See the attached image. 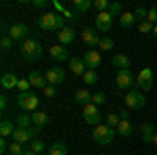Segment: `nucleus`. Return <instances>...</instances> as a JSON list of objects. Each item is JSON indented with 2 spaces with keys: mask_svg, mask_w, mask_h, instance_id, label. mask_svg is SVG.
Here are the masks:
<instances>
[{
  "mask_svg": "<svg viewBox=\"0 0 157 155\" xmlns=\"http://www.w3.org/2000/svg\"><path fill=\"white\" fill-rule=\"evenodd\" d=\"M111 65H113V67H117V72H120V69H130V67H132V63H130V57H128V55H121V52L113 55V59H111Z\"/></svg>",
  "mask_w": 157,
  "mask_h": 155,
  "instance_id": "obj_15",
  "label": "nucleus"
},
{
  "mask_svg": "<svg viewBox=\"0 0 157 155\" xmlns=\"http://www.w3.org/2000/svg\"><path fill=\"white\" fill-rule=\"evenodd\" d=\"M136 86L140 88V92H149L153 88V72H151V67H145V69L138 72V76H136Z\"/></svg>",
  "mask_w": 157,
  "mask_h": 155,
  "instance_id": "obj_8",
  "label": "nucleus"
},
{
  "mask_svg": "<svg viewBox=\"0 0 157 155\" xmlns=\"http://www.w3.org/2000/svg\"><path fill=\"white\" fill-rule=\"evenodd\" d=\"M27 80H29V84H32L34 88H46V86H48V84H46V76H42V73L36 72V69L29 73Z\"/></svg>",
  "mask_w": 157,
  "mask_h": 155,
  "instance_id": "obj_17",
  "label": "nucleus"
},
{
  "mask_svg": "<svg viewBox=\"0 0 157 155\" xmlns=\"http://www.w3.org/2000/svg\"><path fill=\"white\" fill-rule=\"evenodd\" d=\"M21 55H23L25 61H38L42 57V44L34 38H27L21 44Z\"/></svg>",
  "mask_w": 157,
  "mask_h": 155,
  "instance_id": "obj_2",
  "label": "nucleus"
},
{
  "mask_svg": "<svg viewBox=\"0 0 157 155\" xmlns=\"http://www.w3.org/2000/svg\"><path fill=\"white\" fill-rule=\"evenodd\" d=\"M63 17H65V21H67V23H73V21L78 19V17H75V13H71V11H65V13H63Z\"/></svg>",
  "mask_w": 157,
  "mask_h": 155,
  "instance_id": "obj_43",
  "label": "nucleus"
},
{
  "mask_svg": "<svg viewBox=\"0 0 157 155\" xmlns=\"http://www.w3.org/2000/svg\"><path fill=\"white\" fill-rule=\"evenodd\" d=\"M9 36L13 38V40H27V36H29V27L25 23H13L11 29H9Z\"/></svg>",
  "mask_w": 157,
  "mask_h": 155,
  "instance_id": "obj_10",
  "label": "nucleus"
},
{
  "mask_svg": "<svg viewBox=\"0 0 157 155\" xmlns=\"http://www.w3.org/2000/svg\"><path fill=\"white\" fill-rule=\"evenodd\" d=\"M42 155H46V153H42Z\"/></svg>",
  "mask_w": 157,
  "mask_h": 155,
  "instance_id": "obj_51",
  "label": "nucleus"
},
{
  "mask_svg": "<svg viewBox=\"0 0 157 155\" xmlns=\"http://www.w3.org/2000/svg\"><path fill=\"white\" fill-rule=\"evenodd\" d=\"M73 40H75V32H73L71 25H65L63 29L59 32V42L63 46H67V44H71Z\"/></svg>",
  "mask_w": 157,
  "mask_h": 155,
  "instance_id": "obj_16",
  "label": "nucleus"
},
{
  "mask_svg": "<svg viewBox=\"0 0 157 155\" xmlns=\"http://www.w3.org/2000/svg\"><path fill=\"white\" fill-rule=\"evenodd\" d=\"M124 101H126V109H132V111H140L147 105V99L140 90H128Z\"/></svg>",
  "mask_w": 157,
  "mask_h": 155,
  "instance_id": "obj_5",
  "label": "nucleus"
},
{
  "mask_svg": "<svg viewBox=\"0 0 157 155\" xmlns=\"http://www.w3.org/2000/svg\"><path fill=\"white\" fill-rule=\"evenodd\" d=\"M13 42H15V40H13L11 36H2V40H0V46H2V50H9V48L13 46Z\"/></svg>",
  "mask_w": 157,
  "mask_h": 155,
  "instance_id": "obj_39",
  "label": "nucleus"
},
{
  "mask_svg": "<svg viewBox=\"0 0 157 155\" xmlns=\"http://www.w3.org/2000/svg\"><path fill=\"white\" fill-rule=\"evenodd\" d=\"M32 4H34L36 9H46V6H48V0H34Z\"/></svg>",
  "mask_w": 157,
  "mask_h": 155,
  "instance_id": "obj_44",
  "label": "nucleus"
},
{
  "mask_svg": "<svg viewBox=\"0 0 157 155\" xmlns=\"http://www.w3.org/2000/svg\"><path fill=\"white\" fill-rule=\"evenodd\" d=\"M46 82L50 86H57V84H63L65 82V69L63 67H50L46 72Z\"/></svg>",
  "mask_w": 157,
  "mask_h": 155,
  "instance_id": "obj_11",
  "label": "nucleus"
},
{
  "mask_svg": "<svg viewBox=\"0 0 157 155\" xmlns=\"http://www.w3.org/2000/svg\"><path fill=\"white\" fill-rule=\"evenodd\" d=\"M13 132H15L13 122H11V119H2V122H0V136L6 138V136H13Z\"/></svg>",
  "mask_w": 157,
  "mask_h": 155,
  "instance_id": "obj_23",
  "label": "nucleus"
},
{
  "mask_svg": "<svg viewBox=\"0 0 157 155\" xmlns=\"http://www.w3.org/2000/svg\"><path fill=\"white\" fill-rule=\"evenodd\" d=\"M38 96L34 95V92H19L17 95V105L21 109H25V111H36L38 109Z\"/></svg>",
  "mask_w": 157,
  "mask_h": 155,
  "instance_id": "obj_6",
  "label": "nucleus"
},
{
  "mask_svg": "<svg viewBox=\"0 0 157 155\" xmlns=\"http://www.w3.org/2000/svg\"><path fill=\"white\" fill-rule=\"evenodd\" d=\"M23 155H36V153H34V151H25Z\"/></svg>",
  "mask_w": 157,
  "mask_h": 155,
  "instance_id": "obj_49",
  "label": "nucleus"
},
{
  "mask_svg": "<svg viewBox=\"0 0 157 155\" xmlns=\"http://www.w3.org/2000/svg\"><path fill=\"white\" fill-rule=\"evenodd\" d=\"M140 132H143V141H145V143H153V138H155V128H153L149 122L140 126Z\"/></svg>",
  "mask_w": 157,
  "mask_h": 155,
  "instance_id": "obj_21",
  "label": "nucleus"
},
{
  "mask_svg": "<svg viewBox=\"0 0 157 155\" xmlns=\"http://www.w3.org/2000/svg\"><path fill=\"white\" fill-rule=\"evenodd\" d=\"M38 25H40L42 29H46V32H50V29L61 32V29L65 27V17H63L61 13H44V15L38 17Z\"/></svg>",
  "mask_w": 157,
  "mask_h": 155,
  "instance_id": "obj_1",
  "label": "nucleus"
},
{
  "mask_svg": "<svg viewBox=\"0 0 157 155\" xmlns=\"http://www.w3.org/2000/svg\"><path fill=\"white\" fill-rule=\"evenodd\" d=\"M0 84H2L4 90H11V88H17V86H19V78H17L15 73H4V76L0 78Z\"/></svg>",
  "mask_w": 157,
  "mask_h": 155,
  "instance_id": "obj_18",
  "label": "nucleus"
},
{
  "mask_svg": "<svg viewBox=\"0 0 157 155\" xmlns=\"http://www.w3.org/2000/svg\"><path fill=\"white\" fill-rule=\"evenodd\" d=\"M82 80H84V84H97L98 82V76L94 69H86V73L82 76Z\"/></svg>",
  "mask_w": 157,
  "mask_h": 155,
  "instance_id": "obj_29",
  "label": "nucleus"
},
{
  "mask_svg": "<svg viewBox=\"0 0 157 155\" xmlns=\"http://www.w3.org/2000/svg\"><path fill=\"white\" fill-rule=\"evenodd\" d=\"M115 84H117V88H121V90H134L136 78H134L132 69H120V72L115 73Z\"/></svg>",
  "mask_w": 157,
  "mask_h": 155,
  "instance_id": "obj_4",
  "label": "nucleus"
},
{
  "mask_svg": "<svg viewBox=\"0 0 157 155\" xmlns=\"http://www.w3.org/2000/svg\"><path fill=\"white\" fill-rule=\"evenodd\" d=\"M92 103H94V105H103V103H107L105 92H94V95H92Z\"/></svg>",
  "mask_w": 157,
  "mask_h": 155,
  "instance_id": "obj_38",
  "label": "nucleus"
},
{
  "mask_svg": "<svg viewBox=\"0 0 157 155\" xmlns=\"http://www.w3.org/2000/svg\"><path fill=\"white\" fill-rule=\"evenodd\" d=\"M57 95V86H46V88H44V96H46V99H52V96Z\"/></svg>",
  "mask_w": 157,
  "mask_h": 155,
  "instance_id": "obj_41",
  "label": "nucleus"
},
{
  "mask_svg": "<svg viewBox=\"0 0 157 155\" xmlns=\"http://www.w3.org/2000/svg\"><path fill=\"white\" fill-rule=\"evenodd\" d=\"M73 11L75 13H84V11H88L90 6H92V2L90 0H73Z\"/></svg>",
  "mask_w": 157,
  "mask_h": 155,
  "instance_id": "obj_27",
  "label": "nucleus"
},
{
  "mask_svg": "<svg viewBox=\"0 0 157 155\" xmlns=\"http://www.w3.org/2000/svg\"><path fill=\"white\" fill-rule=\"evenodd\" d=\"M92 6H94L98 13H105V11H109V6H111V4H109L107 0H94V2H92Z\"/></svg>",
  "mask_w": 157,
  "mask_h": 155,
  "instance_id": "obj_32",
  "label": "nucleus"
},
{
  "mask_svg": "<svg viewBox=\"0 0 157 155\" xmlns=\"http://www.w3.org/2000/svg\"><path fill=\"white\" fill-rule=\"evenodd\" d=\"M107 13L111 15V17H121V4H120V2H113V4L109 6Z\"/></svg>",
  "mask_w": 157,
  "mask_h": 155,
  "instance_id": "obj_36",
  "label": "nucleus"
},
{
  "mask_svg": "<svg viewBox=\"0 0 157 155\" xmlns=\"http://www.w3.org/2000/svg\"><path fill=\"white\" fill-rule=\"evenodd\" d=\"M82 59H84L88 69H94V72H97V67L101 65V52H98V50H86V55Z\"/></svg>",
  "mask_w": 157,
  "mask_h": 155,
  "instance_id": "obj_12",
  "label": "nucleus"
},
{
  "mask_svg": "<svg viewBox=\"0 0 157 155\" xmlns=\"http://www.w3.org/2000/svg\"><path fill=\"white\" fill-rule=\"evenodd\" d=\"M105 122H107L109 128H117V126H120V122H121V118H120V115H113V113H111V115H107V118H105Z\"/></svg>",
  "mask_w": 157,
  "mask_h": 155,
  "instance_id": "obj_34",
  "label": "nucleus"
},
{
  "mask_svg": "<svg viewBox=\"0 0 157 155\" xmlns=\"http://www.w3.org/2000/svg\"><path fill=\"white\" fill-rule=\"evenodd\" d=\"M138 29H140L143 34H153V29H155V25L151 23V21H143V23H138Z\"/></svg>",
  "mask_w": 157,
  "mask_h": 155,
  "instance_id": "obj_35",
  "label": "nucleus"
},
{
  "mask_svg": "<svg viewBox=\"0 0 157 155\" xmlns=\"http://www.w3.org/2000/svg\"><path fill=\"white\" fill-rule=\"evenodd\" d=\"M132 124H130V119H121L120 122V126H117V128H115V132H117V134H120V136H130V134H132Z\"/></svg>",
  "mask_w": 157,
  "mask_h": 155,
  "instance_id": "obj_22",
  "label": "nucleus"
},
{
  "mask_svg": "<svg viewBox=\"0 0 157 155\" xmlns=\"http://www.w3.org/2000/svg\"><path fill=\"white\" fill-rule=\"evenodd\" d=\"M82 40H84L88 46H98L101 44V36L97 34V29H92V27H86L84 32H82Z\"/></svg>",
  "mask_w": 157,
  "mask_h": 155,
  "instance_id": "obj_13",
  "label": "nucleus"
},
{
  "mask_svg": "<svg viewBox=\"0 0 157 155\" xmlns=\"http://www.w3.org/2000/svg\"><path fill=\"white\" fill-rule=\"evenodd\" d=\"M32 122H34V126H38V128H44V126H48L50 118L46 113H42V111H34L32 113Z\"/></svg>",
  "mask_w": 157,
  "mask_h": 155,
  "instance_id": "obj_20",
  "label": "nucleus"
},
{
  "mask_svg": "<svg viewBox=\"0 0 157 155\" xmlns=\"http://www.w3.org/2000/svg\"><path fill=\"white\" fill-rule=\"evenodd\" d=\"M153 34H155V38H157V25H155V29H153Z\"/></svg>",
  "mask_w": 157,
  "mask_h": 155,
  "instance_id": "obj_50",
  "label": "nucleus"
},
{
  "mask_svg": "<svg viewBox=\"0 0 157 155\" xmlns=\"http://www.w3.org/2000/svg\"><path fill=\"white\" fill-rule=\"evenodd\" d=\"M84 122L86 124H90V126H101V119H103V115H101V111H98V105H94V103H88V105H84Z\"/></svg>",
  "mask_w": 157,
  "mask_h": 155,
  "instance_id": "obj_7",
  "label": "nucleus"
},
{
  "mask_svg": "<svg viewBox=\"0 0 157 155\" xmlns=\"http://www.w3.org/2000/svg\"><path fill=\"white\" fill-rule=\"evenodd\" d=\"M69 67H71V72L75 73V76H84L86 73V63L84 59H80V57H73V59H69Z\"/></svg>",
  "mask_w": 157,
  "mask_h": 155,
  "instance_id": "obj_19",
  "label": "nucleus"
},
{
  "mask_svg": "<svg viewBox=\"0 0 157 155\" xmlns=\"http://www.w3.org/2000/svg\"><path fill=\"white\" fill-rule=\"evenodd\" d=\"M75 101H78L80 105H88V103L92 101V95H90L86 88H80V90L75 92Z\"/></svg>",
  "mask_w": 157,
  "mask_h": 155,
  "instance_id": "obj_25",
  "label": "nucleus"
},
{
  "mask_svg": "<svg viewBox=\"0 0 157 155\" xmlns=\"http://www.w3.org/2000/svg\"><path fill=\"white\" fill-rule=\"evenodd\" d=\"M50 57L55 61H59V63H63V61L69 59V50L63 44H55V46H50Z\"/></svg>",
  "mask_w": 157,
  "mask_h": 155,
  "instance_id": "obj_14",
  "label": "nucleus"
},
{
  "mask_svg": "<svg viewBox=\"0 0 157 155\" xmlns=\"http://www.w3.org/2000/svg\"><path fill=\"white\" fill-rule=\"evenodd\" d=\"M25 151H27V149H25L23 145H21V143H15V141H13L11 147H9V153H11V155H23Z\"/></svg>",
  "mask_w": 157,
  "mask_h": 155,
  "instance_id": "obj_30",
  "label": "nucleus"
},
{
  "mask_svg": "<svg viewBox=\"0 0 157 155\" xmlns=\"http://www.w3.org/2000/svg\"><path fill=\"white\" fill-rule=\"evenodd\" d=\"M48 155H67V147L63 143H55L48 149Z\"/></svg>",
  "mask_w": 157,
  "mask_h": 155,
  "instance_id": "obj_28",
  "label": "nucleus"
},
{
  "mask_svg": "<svg viewBox=\"0 0 157 155\" xmlns=\"http://www.w3.org/2000/svg\"><path fill=\"white\" fill-rule=\"evenodd\" d=\"M6 107H9V99H6V95H0V109L4 111Z\"/></svg>",
  "mask_w": 157,
  "mask_h": 155,
  "instance_id": "obj_46",
  "label": "nucleus"
},
{
  "mask_svg": "<svg viewBox=\"0 0 157 155\" xmlns=\"http://www.w3.org/2000/svg\"><path fill=\"white\" fill-rule=\"evenodd\" d=\"M9 147H11V145L6 143V138H2V141H0V153H9Z\"/></svg>",
  "mask_w": 157,
  "mask_h": 155,
  "instance_id": "obj_45",
  "label": "nucleus"
},
{
  "mask_svg": "<svg viewBox=\"0 0 157 155\" xmlns=\"http://www.w3.org/2000/svg\"><path fill=\"white\" fill-rule=\"evenodd\" d=\"M29 86H32V84L25 78V80H19V86H17V88H19V92H29Z\"/></svg>",
  "mask_w": 157,
  "mask_h": 155,
  "instance_id": "obj_40",
  "label": "nucleus"
},
{
  "mask_svg": "<svg viewBox=\"0 0 157 155\" xmlns=\"http://www.w3.org/2000/svg\"><path fill=\"white\" fill-rule=\"evenodd\" d=\"M29 151H34L36 155H42V153H44V143H42L40 138L32 141V147H29Z\"/></svg>",
  "mask_w": 157,
  "mask_h": 155,
  "instance_id": "obj_31",
  "label": "nucleus"
},
{
  "mask_svg": "<svg viewBox=\"0 0 157 155\" xmlns=\"http://www.w3.org/2000/svg\"><path fill=\"white\" fill-rule=\"evenodd\" d=\"M115 134H117L115 128H109L107 124H101V126H94L92 138H94L98 145H109V143H113V136H115Z\"/></svg>",
  "mask_w": 157,
  "mask_h": 155,
  "instance_id": "obj_3",
  "label": "nucleus"
},
{
  "mask_svg": "<svg viewBox=\"0 0 157 155\" xmlns=\"http://www.w3.org/2000/svg\"><path fill=\"white\" fill-rule=\"evenodd\" d=\"M134 17H136V21H140V23H143V21H147V17H149V11L143 9V6H138V9L134 11Z\"/></svg>",
  "mask_w": 157,
  "mask_h": 155,
  "instance_id": "obj_33",
  "label": "nucleus"
},
{
  "mask_svg": "<svg viewBox=\"0 0 157 155\" xmlns=\"http://www.w3.org/2000/svg\"><path fill=\"white\" fill-rule=\"evenodd\" d=\"M120 118L121 119H130V111H128V109H121V111H120Z\"/></svg>",
  "mask_w": 157,
  "mask_h": 155,
  "instance_id": "obj_47",
  "label": "nucleus"
},
{
  "mask_svg": "<svg viewBox=\"0 0 157 155\" xmlns=\"http://www.w3.org/2000/svg\"><path fill=\"white\" fill-rule=\"evenodd\" d=\"M15 124H17V128H32L29 124H34V122H32V115L29 113H21V115L15 118Z\"/></svg>",
  "mask_w": 157,
  "mask_h": 155,
  "instance_id": "obj_24",
  "label": "nucleus"
},
{
  "mask_svg": "<svg viewBox=\"0 0 157 155\" xmlns=\"http://www.w3.org/2000/svg\"><path fill=\"white\" fill-rule=\"evenodd\" d=\"M153 145L157 147V130H155V138H153Z\"/></svg>",
  "mask_w": 157,
  "mask_h": 155,
  "instance_id": "obj_48",
  "label": "nucleus"
},
{
  "mask_svg": "<svg viewBox=\"0 0 157 155\" xmlns=\"http://www.w3.org/2000/svg\"><path fill=\"white\" fill-rule=\"evenodd\" d=\"M134 23H136L134 13H121V17H120V25L121 27H132Z\"/></svg>",
  "mask_w": 157,
  "mask_h": 155,
  "instance_id": "obj_26",
  "label": "nucleus"
},
{
  "mask_svg": "<svg viewBox=\"0 0 157 155\" xmlns=\"http://www.w3.org/2000/svg\"><path fill=\"white\" fill-rule=\"evenodd\" d=\"M111 27H113V17H111L107 11L105 13H97V29L98 32L107 34V32H111Z\"/></svg>",
  "mask_w": 157,
  "mask_h": 155,
  "instance_id": "obj_9",
  "label": "nucleus"
},
{
  "mask_svg": "<svg viewBox=\"0 0 157 155\" xmlns=\"http://www.w3.org/2000/svg\"><path fill=\"white\" fill-rule=\"evenodd\" d=\"M147 21H151V23L157 25V9H149V17H147Z\"/></svg>",
  "mask_w": 157,
  "mask_h": 155,
  "instance_id": "obj_42",
  "label": "nucleus"
},
{
  "mask_svg": "<svg viewBox=\"0 0 157 155\" xmlns=\"http://www.w3.org/2000/svg\"><path fill=\"white\" fill-rule=\"evenodd\" d=\"M98 48H101V50H111V48H113V40H111V38H101V44H98Z\"/></svg>",
  "mask_w": 157,
  "mask_h": 155,
  "instance_id": "obj_37",
  "label": "nucleus"
}]
</instances>
